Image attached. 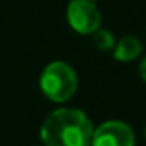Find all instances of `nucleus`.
Masks as SVG:
<instances>
[{"label": "nucleus", "instance_id": "nucleus-4", "mask_svg": "<svg viewBox=\"0 0 146 146\" xmlns=\"http://www.w3.org/2000/svg\"><path fill=\"white\" fill-rule=\"evenodd\" d=\"M136 136L129 124L122 120H107L93 131L91 146H134Z\"/></svg>", "mask_w": 146, "mask_h": 146}, {"label": "nucleus", "instance_id": "nucleus-6", "mask_svg": "<svg viewBox=\"0 0 146 146\" xmlns=\"http://www.w3.org/2000/svg\"><path fill=\"white\" fill-rule=\"evenodd\" d=\"M93 45L98 48V50H102V52H108V50H113V46H115V38H113V33L112 31H107V29H96L93 35Z\"/></svg>", "mask_w": 146, "mask_h": 146}, {"label": "nucleus", "instance_id": "nucleus-10", "mask_svg": "<svg viewBox=\"0 0 146 146\" xmlns=\"http://www.w3.org/2000/svg\"><path fill=\"white\" fill-rule=\"evenodd\" d=\"M90 146H91V144H90Z\"/></svg>", "mask_w": 146, "mask_h": 146}, {"label": "nucleus", "instance_id": "nucleus-2", "mask_svg": "<svg viewBox=\"0 0 146 146\" xmlns=\"http://www.w3.org/2000/svg\"><path fill=\"white\" fill-rule=\"evenodd\" d=\"M40 88L50 102L64 103L74 96L78 90V76L69 64L55 60L43 69L40 78Z\"/></svg>", "mask_w": 146, "mask_h": 146}, {"label": "nucleus", "instance_id": "nucleus-3", "mask_svg": "<svg viewBox=\"0 0 146 146\" xmlns=\"http://www.w3.org/2000/svg\"><path fill=\"white\" fill-rule=\"evenodd\" d=\"M67 21L79 35H93L102 23V14L91 0H70L67 5Z\"/></svg>", "mask_w": 146, "mask_h": 146}, {"label": "nucleus", "instance_id": "nucleus-5", "mask_svg": "<svg viewBox=\"0 0 146 146\" xmlns=\"http://www.w3.org/2000/svg\"><path fill=\"white\" fill-rule=\"evenodd\" d=\"M141 50H143L141 41L136 36L127 35V36L120 38L115 43V46H113V57L119 62H132V60H136L139 57Z\"/></svg>", "mask_w": 146, "mask_h": 146}, {"label": "nucleus", "instance_id": "nucleus-7", "mask_svg": "<svg viewBox=\"0 0 146 146\" xmlns=\"http://www.w3.org/2000/svg\"><path fill=\"white\" fill-rule=\"evenodd\" d=\"M139 76H141V79L146 83V55L143 57V60H141V64H139Z\"/></svg>", "mask_w": 146, "mask_h": 146}, {"label": "nucleus", "instance_id": "nucleus-1", "mask_svg": "<svg viewBox=\"0 0 146 146\" xmlns=\"http://www.w3.org/2000/svg\"><path fill=\"white\" fill-rule=\"evenodd\" d=\"M93 122L79 108L53 110L40 129L43 146H90Z\"/></svg>", "mask_w": 146, "mask_h": 146}, {"label": "nucleus", "instance_id": "nucleus-8", "mask_svg": "<svg viewBox=\"0 0 146 146\" xmlns=\"http://www.w3.org/2000/svg\"><path fill=\"white\" fill-rule=\"evenodd\" d=\"M144 136H146V127H144Z\"/></svg>", "mask_w": 146, "mask_h": 146}, {"label": "nucleus", "instance_id": "nucleus-9", "mask_svg": "<svg viewBox=\"0 0 146 146\" xmlns=\"http://www.w3.org/2000/svg\"><path fill=\"white\" fill-rule=\"evenodd\" d=\"M91 2H95V0H91Z\"/></svg>", "mask_w": 146, "mask_h": 146}]
</instances>
